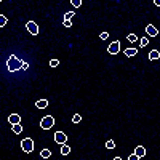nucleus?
I'll return each mask as SVG.
<instances>
[{"instance_id":"obj_1","label":"nucleus","mask_w":160,"mask_h":160,"mask_svg":"<svg viewBox=\"0 0 160 160\" xmlns=\"http://www.w3.org/2000/svg\"><path fill=\"white\" fill-rule=\"evenodd\" d=\"M21 66H23V59H19V58L14 56V54H11V56L8 58V61H7V69H8V72H16V71L21 69Z\"/></svg>"},{"instance_id":"obj_2","label":"nucleus","mask_w":160,"mask_h":160,"mask_svg":"<svg viewBox=\"0 0 160 160\" xmlns=\"http://www.w3.org/2000/svg\"><path fill=\"white\" fill-rule=\"evenodd\" d=\"M21 149L24 152H32L34 151V141L31 138H24L23 141H21Z\"/></svg>"},{"instance_id":"obj_3","label":"nucleus","mask_w":160,"mask_h":160,"mask_svg":"<svg viewBox=\"0 0 160 160\" xmlns=\"http://www.w3.org/2000/svg\"><path fill=\"white\" fill-rule=\"evenodd\" d=\"M53 125H54V118H53L51 115L43 117V118H42V122H40V127H42L43 130H50Z\"/></svg>"},{"instance_id":"obj_4","label":"nucleus","mask_w":160,"mask_h":160,"mask_svg":"<svg viewBox=\"0 0 160 160\" xmlns=\"http://www.w3.org/2000/svg\"><path fill=\"white\" fill-rule=\"evenodd\" d=\"M54 141H56L58 144H64V143L67 141L66 133H63V131H56V134H54Z\"/></svg>"},{"instance_id":"obj_5","label":"nucleus","mask_w":160,"mask_h":160,"mask_svg":"<svg viewBox=\"0 0 160 160\" xmlns=\"http://www.w3.org/2000/svg\"><path fill=\"white\" fill-rule=\"evenodd\" d=\"M107 51H109L111 54H117V53L120 51V42H118V40H115V42H112V43L109 45Z\"/></svg>"},{"instance_id":"obj_6","label":"nucleus","mask_w":160,"mask_h":160,"mask_svg":"<svg viewBox=\"0 0 160 160\" xmlns=\"http://www.w3.org/2000/svg\"><path fill=\"white\" fill-rule=\"evenodd\" d=\"M26 27H27V31H29L32 35H37V34H38V26H37L34 21H29V23L26 24Z\"/></svg>"},{"instance_id":"obj_7","label":"nucleus","mask_w":160,"mask_h":160,"mask_svg":"<svg viewBox=\"0 0 160 160\" xmlns=\"http://www.w3.org/2000/svg\"><path fill=\"white\" fill-rule=\"evenodd\" d=\"M146 34H147L149 37H155V35L158 34V31H157L152 24H147V26H146Z\"/></svg>"},{"instance_id":"obj_8","label":"nucleus","mask_w":160,"mask_h":160,"mask_svg":"<svg viewBox=\"0 0 160 160\" xmlns=\"http://www.w3.org/2000/svg\"><path fill=\"white\" fill-rule=\"evenodd\" d=\"M8 122H10L11 125H14V123H21V115H18V114H11V115L8 117Z\"/></svg>"},{"instance_id":"obj_9","label":"nucleus","mask_w":160,"mask_h":160,"mask_svg":"<svg viewBox=\"0 0 160 160\" xmlns=\"http://www.w3.org/2000/svg\"><path fill=\"white\" fill-rule=\"evenodd\" d=\"M134 154H136L139 158L144 157V155H146V149H144V146H138V147L134 149Z\"/></svg>"},{"instance_id":"obj_10","label":"nucleus","mask_w":160,"mask_h":160,"mask_svg":"<svg viewBox=\"0 0 160 160\" xmlns=\"http://www.w3.org/2000/svg\"><path fill=\"white\" fill-rule=\"evenodd\" d=\"M158 58H160V51L158 50H152L149 53V59H151V61H155V59H158Z\"/></svg>"},{"instance_id":"obj_11","label":"nucleus","mask_w":160,"mask_h":160,"mask_svg":"<svg viewBox=\"0 0 160 160\" xmlns=\"http://www.w3.org/2000/svg\"><path fill=\"white\" fill-rule=\"evenodd\" d=\"M35 106H37L38 109H45V107L48 106V101H47V99H38V101L35 103Z\"/></svg>"},{"instance_id":"obj_12","label":"nucleus","mask_w":160,"mask_h":160,"mask_svg":"<svg viewBox=\"0 0 160 160\" xmlns=\"http://www.w3.org/2000/svg\"><path fill=\"white\" fill-rule=\"evenodd\" d=\"M136 53H138V50H136V48H127V50H125V56H128V58L134 56Z\"/></svg>"},{"instance_id":"obj_13","label":"nucleus","mask_w":160,"mask_h":160,"mask_svg":"<svg viewBox=\"0 0 160 160\" xmlns=\"http://www.w3.org/2000/svg\"><path fill=\"white\" fill-rule=\"evenodd\" d=\"M69 152H71V147L64 143V144H61V154L63 155H69Z\"/></svg>"},{"instance_id":"obj_14","label":"nucleus","mask_w":160,"mask_h":160,"mask_svg":"<svg viewBox=\"0 0 160 160\" xmlns=\"http://www.w3.org/2000/svg\"><path fill=\"white\" fill-rule=\"evenodd\" d=\"M11 127H13V131H14V133H21V131H23L21 123H14V125H11Z\"/></svg>"},{"instance_id":"obj_15","label":"nucleus","mask_w":160,"mask_h":160,"mask_svg":"<svg viewBox=\"0 0 160 160\" xmlns=\"http://www.w3.org/2000/svg\"><path fill=\"white\" fill-rule=\"evenodd\" d=\"M72 122H74V123H80V122H82V115H80V114H75V115L72 117Z\"/></svg>"},{"instance_id":"obj_16","label":"nucleus","mask_w":160,"mask_h":160,"mask_svg":"<svg viewBox=\"0 0 160 160\" xmlns=\"http://www.w3.org/2000/svg\"><path fill=\"white\" fill-rule=\"evenodd\" d=\"M40 155H42L43 158H48V157L51 155V152H50V149H43L42 152H40Z\"/></svg>"},{"instance_id":"obj_17","label":"nucleus","mask_w":160,"mask_h":160,"mask_svg":"<svg viewBox=\"0 0 160 160\" xmlns=\"http://www.w3.org/2000/svg\"><path fill=\"white\" fill-rule=\"evenodd\" d=\"M147 43H149V38H147V35H146V37H143L141 40H139V45H141V47H146Z\"/></svg>"},{"instance_id":"obj_18","label":"nucleus","mask_w":160,"mask_h":160,"mask_svg":"<svg viewBox=\"0 0 160 160\" xmlns=\"http://www.w3.org/2000/svg\"><path fill=\"white\" fill-rule=\"evenodd\" d=\"M7 24V16L5 14H0V27H3Z\"/></svg>"},{"instance_id":"obj_19","label":"nucleus","mask_w":160,"mask_h":160,"mask_svg":"<svg viewBox=\"0 0 160 160\" xmlns=\"http://www.w3.org/2000/svg\"><path fill=\"white\" fill-rule=\"evenodd\" d=\"M71 2H72V5H74L75 8H80V7H82V0H71Z\"/></svg>"},{"instance_id":"obj_20","label":"nucleus","mask_w":160,"mask_h":160,"mask_svg":"<svg viewBox=\"0 0 160 160\" xmlns=\"http://www.w3.org/2000/svg\"><path fill=\"white\" fill-rule=\"evenodd\" d=\"M127 38H128V42H131V43H134V42H136V40H138V37H136L134 34H130V35H128Z\"/></svg>"},{"instance_id":"obj_21","label":"nucleus","mask_w":160,"mask_h":160,"mask_svg":"<svg viewBox=\"0 0 160 160\" xmlns=\"http://www.w3.org/2000/svg\"><path fill=\"white\" fill-rule=\"evenodd\" d=\"M106 147H107V149H114V147H115V143H114V141H111V139H109V141L106 143Z\"/></svg>"},{"instance_id":"obj_22","label":"nucleus","mask_w":160,"mask_h":160,"mask_svg":"<svg viewBox=\"0 0 160 160\" xmlns=\"http://www.w3.org/2000/svg\"><path fill=\"white\" fill-rule=\"evenodd\" d=\"M58 64H59L58 59H51V61H50V66H51V67H58Z\"/></svg>"},{"instance_id":"obj_23","label":"nucleus","mask_w":160,"mask_h":160,"mask_svg":"<svg viewBox=\"0 0 160 160\" xmlns=\"http://www.w3.org/2000/svg\"><path fill=\"white\" fill-rule=\"evenodd\" d=\"M74 14H75L74 11H69V13H66V14H64V19H71V18L74 16Z\"/></svg>"},{"instance_id":"obj_24","label":"nucleus","mask_w":160,"mask_h":160,"mask_svg":"<svg viewBox=\"0 0 160 160\" xmlns=\"http://www.w3.org/2000/svg\"><path fill=\"white\" fill-rule=\"evenodd\" d=\"M63 24H64L66 27H71V26H72V23H71V19H64V21H63Z\"/></svg>"},{"instance_id":"obj_25","label":"nucleus","mask_w":160,"mask_h":160,"mask_svg":"<svg viewBox=\"0 0 160 160\" xmlns=\"http://www.w3.org/2000/svg\"><path fill=\"white\" fill-rule=\"evenodd\" d=\"M21 69H23V71H27V69H29V64H27L26 61H23V66H21Z\"/></svg>"},{"instance_id":"obj_26","label":"nucleus","mask_w":160,"mask_h":160,"mask_svg":"<svg viewBox=\"0 0 160 160\" xmlns=\"http://www.w3.org/2000/svg\"><path fill=\"white\" fill-rule=\"evenodd\" d=\"M99 37H101V40H106V38L109 37V34H107V32H103V34L99 35Z\"/></svg>"},{"instance_id":"obj_27","label":"nucleus","mask_w":160,"mask_h":160,"mask_svg":"<svg viewBox=\"0 0 160 160\" xmlns=\"http://www.w3.org/2000/svg\"><path fill=\"white\" fill-rule=\"evenodd\" d=\"M128 158H130V160H138V158H139V157H138V155H136V154H131V155H130V157H128Z\"/></svg>"},{"instance_id":"obj_28","label":"nucleus","mask_w":160,"mask_h":160,"mask_svg":"<svg viewBox=\"0 0 160 160\" xmlns=\"http://www.w3.org/2000/svg\"><path fill=\"white\" fill-rule=\"evenodd\" d=\"M154 3H155L157 7H160V0H154Z\"/></svg>"}]
</instances>
